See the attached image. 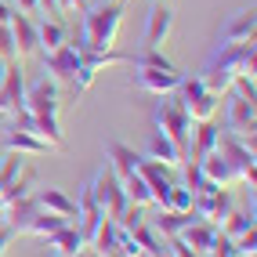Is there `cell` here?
<instances>
[{
    "label": "cell",
    "mask_w": 257,
    "mask_h": 257,
    "mask_svg": "<svg viewBox=\"0 0 257 257\" xmlns=\"http://www.w3.org/2000/svg\"><path fill=\"white\" fill-rule=\"evenodd\" d=\"M40 15H62V0H37Z\"/></svg>",
    "instance_id": "74e56055"
},
{
    "label": "cell",
    "mask_w": 257,
    "mask_h": 257,
    "mask_svg": "<svg viewBox=\"0 0 257 257\" xmlns=\"http://www.w3.org/2000/svg\"><path fill=\"white\" fill-rule=\"evenodd\" d=\"M33 188H37V170H33L29 163L19 170V178H15L4 192H0V199H4V207L8 203H15V199H26V196H33Z\"/></svg>",
    "instance_id": "484cf974"
},
{
    "label": "cell",
    "mask_w": 257,
    "mask_h": 257,
    "mask_svg": "<svg viewBox=\"0 0 257 257\" xmlns=\"http://www.w3.org/2000/svg\"><path fill=\"white\" fill-rule=\"evenodd\" d=\"M109 257H119V253H109Z\"/></svg>",
    "instance_id": "bcb514c9"
},
{
    "label": "cell",
    "mask_w": 257,
    "mask_h": 257,
    "mask_svg": "<svg viewBox=\"0 0 257 257\" xmlns=\"http://www.w3.org/2000/svg\"><path fill=\"white\" fill-rule=\"evenodd\" d=\"M156 131H163L170 142H174L178 149H181V156L188 160V145H192V116H188L185 109H181V101H167V94H163V101L156 105Z\"/></svg>",
    "instance_id": "3957f363"
},
{
    "label": "cell",
    "mask_w": 257,
    "mask_h": 257,
    "mask_svg": "<svg viewBox=\"0 0 257 257\" xmlns=\"http://www.w3.org/2000/svg\"><path fill=\"white\" fill-rule=\"evenodd\" d=\"M257 33V11L250 8H239L235 15H228V22L221 26V44H250Z\"/></svg>",
    "instance_id": "2e32d148"
},
{
    "label": "cell",
    "mask_w": 257,
    "mask_h": 257,
    "mask_svg": "<svg viewBox=\"0 0 257 257\" xmlns=\"http://www.w3.org/2000/svg\"><path fill=\"white\" fill-rule=\"evenodd\" d=\"M228 101H225V131L243 138L246 145H253V123H257V109L250 98H239L235 91H225Z\"/></svg>",
    "instance_id": "9c48e42d"
},
{
    "label": "cell",
    "mask_w": 257,
    "mask_h": 257,
    "mask_svg": "<svg viewBox=\"0 0 257 257\" xmlns=\"http://www.w3.org/2000/svg\"><path fill=\"white\" fill-rule=\"evenodd\" d=\"M0 58L4 62H15V40H11V26L0 22Z\"/></svg>",
    "instance_id": "e575fe53"
},
{
    "label": "cell",
    "mask_w": 257,
    "mask_h": 257,
    "mask_svg": "<svg viewBox=\"0 0 257 257\" xmlns=\"http://www.w3.org/2000/svg\"><path fill=\"white\" fill-rule=\"evenodd\" d=\"M11 15H15V8H11V0H0V22H11Z\"/></svg>",
    "instance_id": "ab89813d"
},
{
    "label": "cell",
    "mask_w": 257,
    "mask_h": 257,
    "mask_svg": "<svg viewBox=\"0 0 257 257\" xmlns=\"http://www.w3.org/2000/svg\"><path fill=\"white\" fill-rule=\"evenodd\" d=\"M217 152L232 163L235 178L253 188V178H257V170H253V145H246L243 138H235V134H228V131H221L217 134Z\"/></svg>",
    "instance_id": "ba28073f"
},
{
    "label": "cell",
    "mask_w": 257,
    "mask_h": 257,
    "mask_svg": "<svg viewBox=\"0 0 257 257\" xmlns=\"http://www.w3.org/2000/svg\"><path fill=\"white\" fill-rule=\"evenodd\" d=\"M22 98H26V76H22V65L19 62H8V73L4 83H0V116H15L22 112Z\"/></svg>",
    "instance_id": "7c38bea8"
},
{
    "label": "cell",
    "mask_w": 257,
    "mask_h": 257,
    "mask_svg": "<svg viewBox=\"0 0 257 257\" xmlns=\"http://www.w3.org/2000/svg\"><path fill=\"white\" fill-rule=\"evenodd\" d=\"M199 163V174H203V181H210V185H217V188H228V185H235L239 178H235V170H232V163L221 156V152L214 149L210 156H203V160H196Z\"/></svg>",
    "instance_id": "ffe728a7"
},
{
    "label": "cell",
    "mask_w": 257,
    "mask_h": 257,
    "mask_svg": "<svg viewBox=\"0 0 257 257\" xmlns=\"http://www.w3.org/2000/svg\"><path fill=\"white\" fill-rule=\"evenodd\" d=\"M11 239H15V228L4 221V225H0V257H4V250L11 246Z\"/></svg>",
    "instance_id": "8d00e7d4"
},
{
    "label": "cell",
    "mask_w": 257,
    "mask_h": 257,
    "mask_svg": "<svg viewBox=\"0 0 257 257\" xmlns=\"http://www.w3.org/2000/svg\"><path fill=\"white\" fill-rule=\"evenodd\" d=\"M4 73H8V62L0 58V83H4Z\"/></svg>",
    "instance_id": "b9f144b4"
},
{
    "label": "cell",
    "mask_w": 257,
    "mask_h": 257,
    "mask_svg": "<svg viewBox=\"0 0 257 257\" xmlns=\"http://www.w3.org/2000/svg\"><path fill=\"white\" fill-rule=\"evenodd\" d=\"M178 167H167V163H160V160H149V156H142L138 160V174L145 178V185H149V192H152V203L163 210V203H167V192H170V185L178 181V174H174Z\"/></svg>",
    "instance_id": "30bf717a"
},
{
    "label": "cell",
    "mask_w": 257,
    "mask_h": 257,
    "mask_svg": "<svg viewBox=\"0 0 257 257\" xmlns=\"http://www.w3.org/2000/svg\"><path fill=\"white\" fill-rule=\"evenodd\" d=\"M44 69L51 80H58V83H73L76 69H80V51L73 44H62L58 51H47L44 55Z\"/></svg>",
    "instance_id": "5bb4252c"
},
{
    "label": "cell",
    "mask_w": 257,
    "mask_h": 257,
    "mask_svg": "<svg viewBox=\"0 0 257 257\" xmlns=\"http://www.w3.org/2000/svg\"><path fill=\"white\" fill-rule=\"evenodd\" d=\"M178 83H181V73L174 69V65H167V69H160V65H138L134 69V87L145 91V94H170V91H178Z\"/></svg>",
    "instance_id": "8fae6325"
},
{
    "label": "cell",
    "mask_w": 257,
    "mask_h": 257,
    "mask_svg": "<svg viewBox=\"0 0 257 257\" xmlns=\"http://www.w3.org/2000/svg\"><path fill=\"white\" fill-rule=\"evenodd\" d=\"M0 167H4V156H0Z\"/></svg>",
    "instance_id": "f6af8a7d"
},
{
    "label": "cell",
    "mask_w": 257,
    "mask_h": 257,
    "mask_svg": "<svg viewBox=\"0 0 257 257\" xmlns=\"http://www.w3.org/2000/svg\"><path fill=\"white\" fill-rule=\"evenodd\" d=\"M145 156L149 160H160V163H167V167H181L185 163V156H181V149L167 138L163 131H152L149 134V145H145Z\"/></svg>",
    "instance_id": "7402d4cb"
},
{
    "label": "cell",
    "mask_w": 257,
    "mask_h": 257,
    "mask_svg": "<svg viewBox=\"0 0 257 257\" xmlns=\"http://www.w3.org/2000/svg\"><path fill=\"white\" fill-rule=\"evenodd\" d=\"M4 123H8V116H0V131H4Z\"/></svg>",
    "instance_id": "7bdbcfd3"
},
{
    "label": "cell",
    "mask_w": 257,
    "mask_h": 257,
    "mask_svg": "<svg viewBox=\"0 0 257 257\" xmlns=\"http://www.w3.org/2000/svg\"><path fill=\"white\" fill-rule=\"evenodd\" d=\"M11 40H15V58H29L40 51V40H37V19H29V15L15 11L11 15Z\"/></svg>",
    "instance_id": "9a60e30c"
},
{
    "label": "cell",
    "mask_w": 257,
    "mask_h": 257,
    "mask_svg": "<svg viewBox=\"0 0 257 257\" xmlns=\"http://www.w3.org/2000/svg\"><path fill=\"white\" fill-rule=\"evenodd\" d=\"M76 257H101V253H98V250H94V246H83V250H80V253H76Z\"/></svg>",
    "instance_id": "60d3db41"
},
{
    "label": "cell",
    "mask_w": 257,
    "mask_h": 257,
    "mask_svg": "<svg viewBox=\"0 0 257 257\" xmlns=\"http://www.w3.org/2000/svg\"><path fill=\"white\" fill-rule=\"evenodd\" d=\"M232 250H235V257H257V228H246L243 235H235Z\"/></svg>",
    "instance_id": "d6a6232c"
},
{
    "label": "cell",
    "mask_w": 257,
    "mask_h": 257,
    "mask_svg": "<svg viewBox=\"0 0 257 257\" xmlns=\"http://www.w3.org/2000/svg\"><path fill=\"white\" fill-rule=\"evenodd\" d=\"M37 40H40V55H47V51H58L62 44H69V29L58 19H44L37 22Z\"/></svg>",
    "instance_id": "d4e9b609"
},
{
    "label": "cell",
    "mask_w": 257,
    "mask_h": 257,
    "mask_svg": "<svg viewBox=\"0 0 257 257\" xmlns=\"http://www.w3.org/2000/svg\"><path fill=\"white\" fill-rule=\"evenodd\" d=\"M163 210H174V214H192V188H185L181 181H174V185H170V192H167Z\"/></svg>",
    "instance_id": "f546056e"
},
{
    "label": "cell",
    "mask_w": 257,
    "mask_h": 257,
    "mask_svg": "<svg viewBox=\"0 0 257 257\" xmlns=\"http://www.w3.org/2000/svg\"><path fill=\"white\" fill-rule=\"evenodd\" d=\"M33 199H37V207L40 210H47V214H58V217H65L73 225L76 221V199L65 192V188H33Z\"/></svg>",
    "instance_id": "e0dca14e"
},
{
    "label": "cell",
    "mask_w": 257,
    "mask_h": 257,
    "mask_svg": "<svg viewBox=\"0 0 257 257\" xmlns=\"http://www.w3.org/2000/svg\"><path fill=\"white\" fill-rule=\"evenodd\" d=\"M178 91H181V109L192 116V123H203V119H214L217 105H221V94H214L207 83H203L199 76H181L178 83Z\"/></svg>",
    "instance_id": "277c9868"
},
{
    "label": "cell",
    "mask_w": 257,
    "mask_h": 257,
    "mask_svg": "<svg viewBox=\"0 0 257 257\" xmlns=\"http://www.w3.org/2000/svg\"><path fill=\"white\" fill-rule=\"evenodd\" d=\"M22 109L29 116H58V109H62V83L51 80V76H40V80L26 83Z\"/></svg>",
    "instance_id": "8992f818"
},
{
    "label": "cell",
    "mask_w": 257,
    "mask_h": 257,
    "mask_svg": "<svg viewBox=\"0 0 257 257\" xmlns=\"http://www.w3.org/2000/svg\"><path fill=\"white\" fill-rule=\"evenodd\" d=\"M228 210H232L228 188H217L210 181H199V188L192 192V214L203 217V221H210V225H221Z\"/></svg>",
    "instance_id": "52a82bcc"
},
{
    "label": "cell",
    "mask_w": 257,
    "mask_h": 257,
    "mask_svg": "<svg viewBox=\"0 0 257 257\" xmlns=\"http://www.w3.org/2000/svg\"><path fill=\"white\" fill-rule=\"evenodd\" d=\"M4 145H8V152H19V156H47V152H55L44 138H37L29 131H19L11 123H4Z\"/></svg>",
    "instance_id": "ac0fdd59"
},
{
    "label": "cell",
    "mask_w": 257,
    "mask_h": 257,
    "mask_svg": "<svg viewBox=\"0 0 257 257\" xmlns=\"http://www.w3.org/2000/svg\"><path fill=\"white\" fill-rule=\"evenodd\" d=\"M221 232H217V225H210V221H203V217H192L188 225L181 228V243L188 246V250H196V253H203L207 257V250L214 246V239H217Z\"/></svg>",
    "instance_id": "d6986e66"
},
{
    "label": "cell",
    "mask_w": 257,
    "mask_h": 257,
    "mask_svg": "<svg viewBox=\"0 0 257 257\" xmlns=\"http://www.w3.org/2000/svg\"><path fill=\"white\" fill-rule=\"evenodd\" d=\"M11 8L22 11V15H29V19H37V15H40V4H37V0H11Z\"/></svg>",
    "instance_id": "d590c367"
},
{
    "label": "cell",
    "mask_w": 257,
    "mask_h": 257,
    "mask_svg": "<svg viewBox=\"0 0 257 257\" xmlns=\"http://www.w3.org/2000/svg\"><path fill=\"white\" fill-rule=\"evenodd\" d=\"M228 91H235L239 98H250V101H257V87H253V76H235Z\"/></svg>",
    "instance_id": "836d02e7"
},
{
    "label": "cell",
    "mask_w": 257,
    "mask_h": 257,
    "mask_svg": "<svg viewBox=\"0 0 257 257\" xmlns=\"http://www.w3.org/2000/svg\"><path fill=\"white\" fill-rule=\"evenodd\" d=\"M105 156H109V170H112V174L119 178V181H123V178H131L134 174V170H138V152H134L131 145H123V142H109V149H105Z\"/></svg>",
    "instance_id": "44dd1931"
},
{
    "label": "cell",
    "mask_w": 257,
    "mask_h": 257,
    "mask_svg": "<svg viewBox=\"0 0 257 257\" xmlns=\"http://www.w3.org/2000/svg\"><path fill=\"white\" fill-rule=\"evenodd\" d=\"M47 246L55 250V257H76L87 243H83V235H80L76 225H62L55 235H47Z\"/></svg>",
    "instance_id": "cb8c5ba5"
},
{
    "label": "cell",
    "mask_w": 257,
    "mask_h": 257,
    "mask_svg": "<svg viewBox=\"0 0 257 257\" xmlns=\"http://www.w3.org/2000/svg\"><path fill=\"white\" fill-rule=\"evenodd\" d=\"M80 15H83L80 37L69 44L76 51H116L119 29H123V4L119 0H101V4H87Z\"/></svg>",
    "instance_id": "6da1fadb"
},
{
    "label": "cell",
    "mask_w": 257,
    "mask_h": 257,
    "mask_svg": "<svg viewBox=\"0 0 257 257\" xmlns=\"http://www.w3.org/2000/svg\"><path fill=\"white\" fill-rule=\"evenodd\" d=\"M217 134H221V127L214 123V119H203V123H196V127H192V145H188V156H192V160L210 156V152L217 149Z\"/></svg>",
    "instance_id": "603a6c76"
},
{
    "label": "cell",
    "mask_w": 257,
    "mask_h": 257,
    "mask_svg": "<svg viewBox=\"0 0 257 257\" xmlns=\"http://www.w3.org/2000/svg\"><path fill=\"white\" fill-rule=\"evenodd\" d=\"M62 225H69V221H65V217H58V214H47V210H40L37 217H33V225H29L26 232H29V235H44V239H47V235H55Z\"/></svg>",
    "instance_id": "1f68e13d"
},
{
    "label": "cell",
    "mask_w": 257,
    "mask_h": 257,
    "mask_svg": "<svg viewBox=\"0 0 257 257\" xmlns=\"http://www.w3.org/2000/svg\"><path fill=\"white\" fill-rule=\"evenodd\" d=\"M87 0H62V15H73V11H83Z\"/></svg>",
    "instance_id": "f35d334b"
},
{
    "label": "cell",
    "mask_w": 257,
    "mask_h": 257,
    "mask_svg": "<svg viewBox=\"0 0 257 257\" xmlns=\"http://www.w3.org/2000/svg\"><path fill=\"white\" fill-rule=\"evenodd\" d=\"M253 65H257V47L250 44H217V51L207 58L199 80L207 83L214 94H225L232 87L235 76H253Z\"/></svg>",
    "instance_id": "7a4b0ae2"
},
{
    "label": "cell",
    "mask_w": 257,
    "mask_h": 257,
    "mask_svg": "<svg viewBox=\"0 0 257 257\" xmlns=\"http://www.w3.org/2000/svg\"><path fill=\"white\" fill-rule=\"evenodd\" d=\"M0 217H4V199H0Z\"/></svg>",
    "instance_id": "ee69618b"
},
{
    "label": "cell",
    "mask_w": 257,
    "mask_h": 257,
    "mask_svg": "<svg viewBox=\"0 0 257 257\" xmlns=\"http://www.w3.org/2000/svg\"><path fill=\"white\" fill-rule=\"evenodd\" d=\"M119 4H123V0H119Z\"/></svg>",
    "instance_id": "7dc6e473"
},
{
    "label": "cell",
    "mask_w": 257,
    "mask_h": 257,
    "mask_svg": "<svg viewBox=\"0 0 257 257\" xmlns=\"http://www.w3.org/2000/svg\"><path fill=\"white\" fill-rule=\"evenodd\" d=\"M188 221H192V214H174V210H163L160 217H152L149 225L156 228L163 239H178V235H181V228L188 225Z\"/></svg>",
    "instance_id": "4316f807"
},
{
    "label": "cell",
    "mask_w": 257,
    "mask_h": 257,
    "mask_svg": "<svg viewBox=\"0 0 257 257\" xmlns=\"http://www.w3.org/2000/svg\"><path fill=\"white\" fill-rule=\"evenodd\" d=\"M116 235H119V228H116V221H101L98 225V232H94V239H91V246L101 253V257H109V253H116Z\"/></svg>",
    "instance_id": "f1b7e54d"
},
{
    "label": "cell",
    "mask_w": 257,
    "mask_h": 257,
    "mask_svg": "<svg viewBox=\"0 0 257 257\" xmlns=\"http://www.w3.org/2000/svg\"><path fill=\"white\" fill-rule=\"evenodd\" d=\"M170 29H174V11H170L163 0H156V4L149 8V19H145V44L142 47H163L167 44V37H170Z\"/></svg>",
    "instance_id": "4fadbf2b"
},
{
    "label": "cell",
    "mask_w": 257,
    "mask_h": 257,
    "mask_svg": "<svg viewBox=\"0 0 257 257\" xmlns=\"http://www.w3.org/2000/svg\"><path fill=\"white\" fill-rule=\"evenodd\" d=\"M87 188H91L94 203H98L101 210H105V217H109V221H119V214L127 210V196H123V185H119V178L112 174V170H109V167H101Z\"/></svg>",
    "instance_id": "5b68a950"
},
{
    "label": "cell",
    "mask_w": 257,
    "mask_h": 257,
    "mask_svg": "<svg viewBox=\"0 0 257 257\" xmlns=\"http://www.w3.org/2000/svg\"><path fill=\"white\" fill-rule=\"evenodd\" d=\"M246 228H253V214H239V210H228V214H225V221L217 225V232L225 235V239L243 235Z\"/></svg>",
    "instance_id": "4dcf8cb0"
},
{
    "label": "cell",
    "mask_w": 257,
    "mask_h": 257,
    "mask_svg": "<svg viewBox=\"0 0 257 257\" xmlns=\"http://www.w3.org/2000/svg\"><path fill=\"white\" fill-rule=\"evenodd\" d=\"M119 185H123L127 203H134V207H149V203H152V192H149V185H145V178L138 174V170H134L131 178H123Z\"/></svg>",
    "instance_id": "83f0119b"
}]
</instances>
